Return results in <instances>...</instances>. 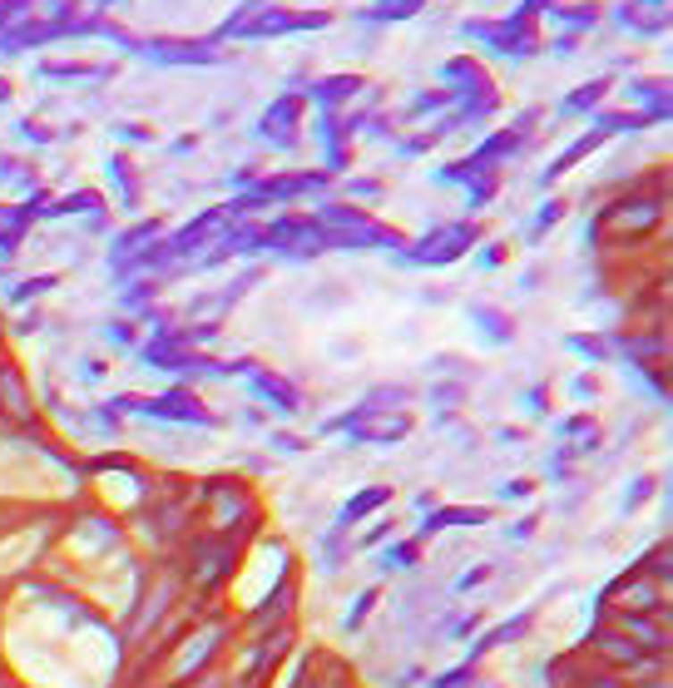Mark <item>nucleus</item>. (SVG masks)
<instances>
[{"label": "nucleus", "instance_id": "nucleus-1", "mask_svg": "<svg viewBox=\"0 0 673 688\" xmlns=\"http://www.w3.org/2000/svg\"><path fill=\"white\" fill-rule=\"evenodd\" d=\"M298 25L322 30L327 15H322V11H257L253 21H238V30H243V35H273V30H298Z\"/></svg>", "mask_w": 673, "mask_h": 688}, {"label": "nucleus", "instance_id": "nucleus-2", "mask_svg": "<svg viewBox=\"0 0 673 688\" xmlns=\"http://www.w3.org/2000/svg\"><path fill=\"white\" fill-rule=\"evenodd\" d=\"M619 21L639 25V30H663L669 11H663V5H649V0H629V5H619Z\"/></svg>", "mask_w": 673, "mask_h": 688}, {"label": "nucleus", "instance_id": "nucleus-3", "mask_svg": "<svg viewBox=\"0 0 673 688\" xmlns=\"http://www.w3.org/2000/svg\"><path fill=\"white\" fill-rule=\"evenodd\" d=\"M426 0H382L372 15H382V21H401V15H416Z\"/></svg>", "mask_w": 673, "mask_h": 688}, {"label": "nucleus", "instance_id": "nucleus-4", "mask_svg": "<svg viewBox=\"0 0 673 688\" xmlns=\"http://www.w3.org/2000/svg\"><path fill=\"white\" fill-rule=\"evenodd\" d=\"M35 0H0V21H15V15H30Z\"/></svg>", "mask_w": 673, "mask_h": 688}, {"label": "nucleus", "instance_id": "nucleus-5", "mask_svg": "<svg viewBox=\"0 0 673 688\" xmlns=\"http://www.w3.org/2000/svg\"><path fill=\"white\" fill-rule=\"evenodd\" d=\"M599 95H604V85H589V89H579V95L569 99V109H585V105H594Z\"/></svg>", "mask_w": 673, "mask_h": 688}]
</instances>
